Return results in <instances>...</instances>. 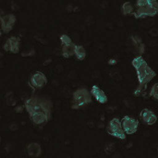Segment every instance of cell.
Listing matches in <instances>:
<instances>
[{"mask_svg":"<svg viewBox=\"0 0 158 158\" xmlns=\"http://www.w3.org/2000/svg\"><path fill=\"white\" fill-rule=\"evenodd\" d=\"M76 44L71 43L69 44H61V53L65 58H69L70 56L75 55Z\"/></svg>","mask_w":158,"mask_h":158,"instance_id":"4fadbf2b","label":"cell"},{"mask_svg":"<svg viewBox=\"0 0 158 158\" xmlns=\"http://www.w3.org/2000/svg\"><path fill=\"white\" fill-rule=\"evenodd\" d=\"M10 42V46H11V51L10 53L12 54H18L19 52V45H20V39L16 36H11L8 38Z\"/></svg>","mask_w":158,"mask_h":158,"instance_id":"5bb4252c","label":"cell"},{"mask_svg":"<svg viewBox=\"0 0 158 158\" xmlns=\"http://www.w3.org/2000/svg\"><path fill=\"white\" fill-rule=\"evenodd\" d=\"M121 125L125 132L128 135H131V134H134L138 131L139 121L131 116H125L121 120Z\"/></svg>","mask_w":158,"mask_h":158,"instance_id":"5b68a950","label":"cell"},{"mask_svg":"<svg viewBox=\"0 0 158 158\" xmlns=\"http://www.w3.org/2000/svg\"><path fill=\"white\" fill-rule=\"evenodd\" d=\"M157 152H158V146H157Z\"/></svg>","mask_w":158,"mask_h":158,"instance_id":"cb8c5ba5","label":"cell"},{"mask_svg":"<svg viewBox=\"0 0 158 158\" xmlns=\"http://www.w3.org/2000/svg\"><path fill=\"white\" fill-rule=\"evenodd\" d=\"M75 57L80 60V61H82L85 59L86 57V50L85 48L82 46V45H77L76 44V48H75Z\"/></svg>","mask_w":158,"mask_h":158,"instance_id":"2e32d148","label":"cell"},{"mask_svg":"<svg viewBox=\"0 0 158 158\" xmlns=\"http://www.w3.org/2000/svg\"><path fill=\"white\" fill-rule=\"evenodd\" d=\"M47 83V78L46 76L41 72V71H36L34 72L31 78H30V81H29V84L30 86L36 90V89H42L43 87H44Z\"/></svg>","mask_w":158,"mask_h":158,"instance_id":"8992f818","label":"cell"},{"mask_svg":"<svg viewBox=\"0 0 158 158\" xmlns=\"http://www.w3.org/2000/svg\"><path fill=\"white\" fill-rule=\"evenodd\" d=\"M16 22V17L13 14H6L1 17V30L7 33L9 32Z\"/></svg>","mask_w":158,"mask_h":158,"instance_id":"ba28073f","label":"cell"},{"mask_svg":"<svg viewBox=\"0 0 158 158\" xmlns=\"http://www.w3.org/2000/svg\"><path fill=\"white\" fill-rule=\"evenodd\" d=\"M157 14V11H156L149 6H146L144 7H137V9L133 13V15L136 19H145L148 17H155Z\"/></svg>","mask_w":158,"mask_h":158,"instance_id":"30bf717a","label":"cell"},{"mask_svg":"<svg viewBox=\"0 0 158 158\" xmlns=\"http://www.w3.org/2000/svg\"><path fill=\"white\" fill-rule=\"evenodd\" d=\"M117 62H118V61H117L116 59H110V60L108 61V64H109V65H116Z\"/></svg>","mask_w":158,"mask_h":158,"instance_id":"7402d4cb","label":"cell"},{"mask_svg":"<svg viewBox=\"0 0 158 158\" xmlns=\"http://www.w3.org/2000/svg\"><path fill=\"white\" fill-rule=\"evenodd\" d=\"M149 0H137L136 1V6L137 7H144L148 6Z\"/></svg>","mask_w":158,"mask_h":158,"instance_id":"ffe728a7","label":"cell"},{"mask_svg":"<svg viewBox=\"0 0 158 158\" xmlns=\"http://www.w3.org/2000/svg\"><path fill=\"white\" fill-rule=\"evenodd\" d=\"M91 94L96 99V101L100 104H106L108 101V98L106 94L104 93L103 90H101L97 85H94L91 89Z\"/></svg>","mask_w":158,"mask_h":158,"instance_id":"7c38bea8","label":"cell"},{"mask_svg":"<svg viewBox=\"0 0 158 158\" xmlns=\"http://www.w3.org/2000/svg\"><path fill=\"white\" fill-rule=\"evenodd\" d=\"M136 72L139 81V86L134 91V95L139 96L146 89L147 84L156 77V72L148 66L147 62H145L143 65L136 69Z\"/></svg>","mask_w":158,"mask_h":158,"instance_id":"7a4b0ae2","label":"cell"},{"mask_svg":"<svg viewBox=\"0 0 158 158\" xmlns=\"http://www.w3.org/2000/svg\"><path fill=\"white\" fill-rule=\"evenodd\" d=\"M24 106L29 115L45 114L52 118L53 103L50 99L42 96H31L24 100Z\"/></svg>","mask_w":158,"mask_h":158,"instance_id":"6da1fadb","label":"cell"},{"mask_svg":"<svg viewBox=\"0 0 158 158\" xmlns=\"http://www.w3.org/2000/svg\"><path fill=\"white\" fill-rule=\"evenodd\" d=\"M21 107H22L21 106H19V107H18V108H15V111H16L17 113H20V112H22V111H23V108L21 109Z\"/></svg>","mask_w":158,"mask_h":158,"instance_id":"603a6c76","label":"cell"},{"mask_svg":"<svg viewBox=\"0 0 158 158\" xmlns=\"http://www.w3.org/2000/svg\"><path fill=\"white\" fill-rule=\"evenodd\" d=\"M106 131H107L108 134H110L111 136H114L119 140H125L126 139L127 133L123 130L122 125H121V121L118 118H114L109 121L107 128H106Z\"/></svg>","mask_w":158,"mask_h":158,"instance_id":"277c9868","label":"cell"},{"mask_svg":"<svg viewBox=\"0 0 158 158\" xmlns=\"http://www.w3.org/2000/svg\"><path fill=\"white\" fill-rule=\"evenodd\" d=\"M130 47H132V51L137 55H143L145 52V44H143L142 38L138 35H131L130 37Z\"/></svg>","mask_w":158,"mask_h":158,"instance_id":"52a82bcc","label":"cell"},{"mask_svg":"<svg viewBox=\"0 0 158 158\" xmlns=\"http://www.w3.org/2000/svg\"><path fill=\"white\" fill-rule=\"evenodd\" d=\"M145 62H146V61H145V59H144V58H143L142 56L138 55L137 56H135V57L132 59V61H131V64H132L133 68L136 69H138L139 67H141L142 65H143Z\"/></svg>","mask_w":158,"mask_h":158,"instance_id":"e0dca14e","label":"cell"},{"mask_svg":"<svg viewBox=\"0 0 158 158\" xmlns=\"http://www.w3.org/2000/svg\"><path fill=\"white\" fill-rule=\"evenodd\" d=\"M156 1H157V2H158V0H156Z\"/></svg>","mask_w":158,"mask_h":158,"instance_id":"d4e9b609","label":"cell"},{"mask_svg":"<svg viewBox=\"0 0 158 158\" xmlns=\"http://www.w3.org/2000/svg\"><path fill=\"white\" fill-rule=\"evenodd\" d=\"M60 42H61V44H69L72 43V40L71 38L67 35V34H62L60 36Z\"/></svg>","mask_w":158,"mask_h":158,"instance_id":"d6986e66","label":"cell"},{"mask_svg":"<svg viewBox=\"0 0 158 158\" xmlns=\"http://www.w3.org/2000/svg\"><path fill=\"white\" fill-rule=\"evenodd\" d=\"M140 117H141V119L143 123L149 125V126H152L154 124L156 123L157 121V117L156 115L150 109L148 108H144L141 111L140 113Z\"/></svg>","mask_w":158,"mask_h":158,"instance_id":"9c48e42d","label":"cell"},{"mask_svg":"<svg viewBox=\"0 0 158 158\" xmlns=\"http://www.w3.org/2000/svg\"><path fill=\"white\" fill-rule=\"evenodd\" d=\"M121 12L124 16L131 15L135 12L134 6L131 2H124L123 5L121 6Z\"/></svg>","mask_w":158,"mask_h":158,"instance_id":"9a60e30c","label":"cell"},{"mask_svg":"<svg viewBox=\"0 0 158 158\" xmlns=\"http://www.w3.org/2000/svg\"><path fill=\"white\" fill-rule=\"evenodd\" d=\"M92 103V94L87 88L81 87L73 93L72 96V109H81Z\"/></svg>","mask_w":158,"mask_h":158,"instance_id":"3957f363","label":"cell"},{"mask_svg":"<svg viewBox=\"0 0 158 158\" xmlns=\"http://www.w3.org/2000/svg\"><path fill=\"white\" fill-rule=\"evenodd\" d=\"M149 95H150L151 97H153L155 100H157L158 101V82L155 83V84L152 86V88H151V90H150Z\"/></svg>","mask_w":158,"mask_h":158,"instance_id":"ac0fdd59","label":"cell"},{"mask_svg":"<svg viewBox=\"0 0 158 158\" xmlns=\"http://www.w3.org/2000/svg\"><path fill=\"white\" fill-rule=\"evenodd\" d=\"M25 151L27 156L30 157L37 158L42 155V147L38 143H31L27 144Z\"/></svg>","mask_w":158,"mask_h":158,"instance_id":"8fae6325","label":"cell"},{"mask_svg":"<svg viewBox=\"0 0 158 158\" xmlns=\"http://www.w3.org/2000/svg\"><path fill=\"white\" fill-rule=\"evenodd\" d=\"M4 50L6 51V52H10L11 51V46H10V42H9V40L7 39L6 42H5V44H4Z\"/></svg>","mask_w":158,"mask_h":158,"instance_id":"44dd1931","label":"cell"}]
</instances>
